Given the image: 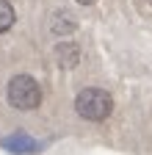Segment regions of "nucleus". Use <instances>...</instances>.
<instances>
[{
	"mask_svg": "<svg viewBox=\"0 0 152 155\" xmlns=\"http://www.w3.org/2000/svg\"><path fill=\"white\" fill-rule=\"evenodd\" d=\"M75 111H78V116H83L89 122H102L113 111V97L105 89H97V86L80 89L78 97H75Z\"/></svg>",
	"mask_w": 152,
	"mask_h": 155,
	"instance_id": "nucleus-1",
	"label": "nucleus"
},
{
	"mask_svg": "<svg viewBox=\"0 0 152 155\" xmlns=\"http://www.w3.org/2000/svg\"><path fill=\"white\" fill-rule=\"evenodd\" d=\"M8 103L17 111H33L42 103V86L31 75H14L8 81Z\"/></svg>",
	"mask_w": 152,
	"mask_h": 155,
	"instance_id": "nucleus-2",
	"label": "nucleus"
},
{
	"mask_svg": "<svg viewBox=\"0 0 152 155\" xmlns=\"http://www.w3.org/2000/svg\"><path fill=\"white\" fill-rule=\"evenodd\" d=\"M55 61H58L61 69H75L80 64V47L75 42H61L55 45Z\"/></svg>",
	"mask_w": 152,
	"mask_h": 155,
	"instance_id": "nucleus-3",
	"label": "nucleus"
},
{
	"mask_svg": "<svg viewBox=\"0 0 152 155\" xmlns=\"http://www.w3.org/2000/svg\"><path fill=\"white\" fill-rule=\"evenodd\" d=\"M75 28H78V19H75L72 14H66V11H55L53 17H50V31L53 33H72Z\"/></svg>",
	"mask_w": 152,
	"mask_h": 155,
	"instance_id": "nucleus-4",
	"label": "nucleus"
},
{
	"mask_svg": "<svg viewBox=\"0 0 152 155\" xmlns=\"http://www.w3.org/2000/svg\"><path fill=\"white\" fill-rule=\"evenodd\" d=\"M3 147L11 150V152H31V150H36V144L28 139V136H22V133H17V136H11V139H6Z\"/></svg>",
	"mask_w": 152,
	"mask_h": 155,
	"instance_id": "nucleus-5",
	"label": "nucleus"
},
{
	"mask_svg": "<svg viewBox=\"0 0 152 155\" xmlns=\"http://www.w3.org/2000/svg\"><path fill=\"white\" fill-rule=\"evenodd\" d=\"M14 22H17V11H14V6L8 3V0H0V33L11 31Z\"/></svg>",
	"mask_w": 152,
	"mask_h": 155,
	"instance_id": "nucleus-6",
	"label": "nucleus"
},
{
	"mask_svg": "<svg viewBox=\"0 0 152 155\" xmlns=\"http://www.w3.org/2000/svg\"><path fill=\"white\" fill-rule=\"evenodd\" d=\"M80 6H91V3H97V0H78Z\"/></svg>",
	"mask_w": 152,
	"mask_h": 155,
	"instance_id": "nucleus-7",
	"label": "nucleus"
},
{
	"mask_svg": "<svg viewBox=\"0 0 152 155\" xmlns=\"http://www.w3.org/2000/svg\"><path fill=\"white\" fill-rule=\"evenodd\" d=\"M141 3H144V6H147V8H152V0H141Z\"/></svg>",
	"mask_w": 152,
	"mask_h": 155,
	"instance_id": "nucleus-8",
	"label": "nucleus"
}]
</instances>
